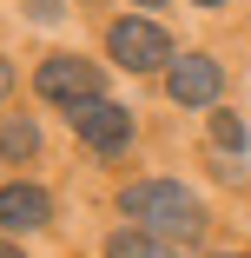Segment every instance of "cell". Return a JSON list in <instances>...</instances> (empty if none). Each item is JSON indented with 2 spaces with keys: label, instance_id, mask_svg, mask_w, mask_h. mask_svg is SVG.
<instances>
[{
  "label": "cell",
  "instance_id": "obj_13",
  "mask_svg": "<svg viewBox=\"0 0 251 258\" xmlns=\"http://www.w3.org/2000/svg\"><path fill=\"white\" fill-rule=\"evenodd\" d=\"M0 258H20V251H14V245H0Z\"/></svg>",
  "mask_w": 251,
  "mask_h": 258
},
{
  "label": "cell",
  "instance_id": "obj_3",
  "mask_svg": "<svg viewBox=\"0 0 251 258\" xmlns=\"http://www.w3.org/2000/svg\"><path fill=\"white\" fill-rule=\"evenodd\" d=\"M106 53H113L126 73H152V67L172 60V40H165L152 20H119V27L106 33Z\"/></svg>",
  "mask_w": 251,
  "mask_h": 258
},
{
  "label": "cell",
  "instance_id": "obj_10",
  "mask_svg": "<svg viewBox=\"0 0 251 258\" xmlns=\"http://www.w3.org/2000/svg\"><path fill=\"white\" fill-rule=\"evenodd\" d=\"M33 14L40 20H60V0H33Z\"/></svg>",
  "mask_w": 251,
  "mask_h": 258
},
{
  "label": "cell",
  "instance_id": "obj_7",
  "mask_svg": "<svg viewBox=\"0 0 251 258\" xmlns=\"http://www.w3.org/2000/svg\"><path fill=\"white\" fill-rule=\"evenodd\" d=\"M33 152H40V126L33 119H7V126H0V166L33 159Z\"/></svg>",
  "mask_w": 251,
  "mask_h": 258
},
{
  "label": "cell",
  "instance_id": "obj_4",
  "mask_svg": "<svg viewBox=\"0 0 251 258\" xmlns=\"http://www.w3.org/2000/svg\"><path fill=\"white\" fill-rule=\"evenodd\" d=\"M66 119H73V133H79L93 152H126V146H132V113L113 106V99H86V106H73Z\"/></svg>",
  "mask_w": 251,
  "mask_h": 258
},
{
  "label": "cell",
  "instance_id": "obj_8",
  "mask_svg": "<svg viewBox=\"0 0 251 258\" xmlns=\"http://www.w3.org/2000/svg\"><path fill=\"white\" fill-rule=\"evenodd\" d=\"M106 258H172V251H165V238H152V232L132 225V232H113L106 238Z\"/></svg>",
  "mask_w": 251,
  "mask_h": 258
},
{
  "label": "cell",
  "instance_id": "obj_9",
  "mask_svg": "<svg viewBox=\"0 0 251 258\" xmlns=\"http://www.w3.org/2000/svg\"><path fill=\"white\" fill-rule=\"evenodd\" d=\"M212 146H218V152H231V159H244V146H251L244 119H238V113H212Z\"/></svg>",
  "mask_w": 251,
  "mask_h": 258
},
{
  "label": "cell",
  "instance_id": "obj_12",
  "mask_svg": "<svg viewBox=\"0 0 251 258\" xmlns=\"http://www.w3.org/2000/svg\"><path fill=\"white\" fill-rule=\"evenodd\" d=\"M132 7H165V0H132Z\"/></svg>",
  "mask_w": 251,
  "mask_h": 258
},
{
  "label": "cell",
  "instance_id": "obj_11",
  "mask_svg": "<svg viewBox=\"0 0 251 258\" xmlns=\"http://www.w3.org/2000/svg\"><path fill=\"white\" fill-rule=\"evenodd\" d=\"M7 93H14V67L0 60V99H7Z\"/></svg>",
  "mask_w": 251,
  "mask_h": 258
},
{
  "label": "cell",
  "instance_id": "obj_2",
  "mask_svg": "<svg viewBox=\"0 0 251 258\" xmlns=\"http://www.w3.org/2000/svg\"><path fill=\"white\" fill-rule=\"evenodd\" d=\"M33 86H40V99H53V106H86V99H106L99 93V67L93 60H79V53H53L40 73H33Z\"/></svg>",
  "mask_w": 251,
  "mask_h": 258
},
{
  "label": "cell",
  "instance_id": "obj_6",
  "mask_svg": "<svg viewBox=\"0 0 251 258\" xmlns=\"http://www.w3.org/2000/svg\"><path fill=\"white\" fill-rule=\"evenodd\" d=\"M46 219H53V199L40 185H0V225L7 232H40Z\"/></svg>",
  "mask_w": 251,
  "mask_h": 258
},
{
  "label": "cell",
  "instance_id": "obj_14",
  "mask_svg": "<svg viewBox=\"0 0 251 258\" xmlns=\"http://www.w3.org/2000/svg\"><path fill=\"white\" fill-rule=\"evenodd\" d=\"M198 7H225V0H198Z\"/></svg>",
  "mask_w": 251,
  "mask_h": 258
},
{
  "label": "cell",
  "instance_id": "obj_5",
  "mask_svg": "<svg viewBox=\"0 0 251 258\" xmlns=\"http://www.w3.org/2000/svg\"><path fill=\"white\" fill-rule=\"evenodd\" d=\"M165 93L179 99V106H218L225 73H218V60H205V53H185V60H172V73H165Z\"/></svg>",
  "mask_w": 251,
  "mask_h": 258
},
{
  "label": "cell",
  "instance_id": "obj_1",
  "mask_svg": "<svg viewBox=\"0 0 251 258\" xmlns=\"http://www.w3.org/2000/svg\"><path fill=\"white\" fill-rule=\"evenodd\" d=\"M119 205H126V219H132L139 232H152V238H198V232H205V205H198V192H185V185H172V179H139V185L119 192Z\"/></svg>",
  "mask_w": 251,
  "mask_h": 258
}]
</instances>
